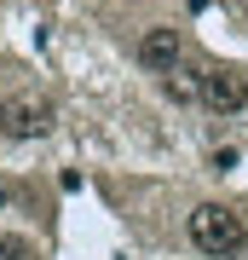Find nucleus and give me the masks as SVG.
I'll return each instance as SVG.
<instances>
[{
  "mask_svg": "<svg viewBox=\"0 0 248 260\" xmlns=\"http://www.w3.org/2000/svg\"><path fill=\"white\" fill-rule=\"evenodd\" d=\"M191 243L208 260H237L248 249V220L225 203H202V208H191Z\"/></svg>",
  "mask_w": 248,
  "mask_h": 260,
  "instance_id": "obj_1",
  "label": "nucleus"
},
{
  "mask_svg": "<svg viewBox=\"0 0 248 260\" xmlns=\"http://www.w3.org/2000/svg\"><path fill=\"white\" fill-rule=\"evenodd\" d=\"M52 121H58V110H52V99H46V93H12L6 104H0V133H6L12 145L46 139Z\"/></svg>",
  "mask_w": 248,
  "mask_h": 260,
  "instance_id": "obj_2",
  "label": "nucleus"
},
{
  "mask_svg": "<svg viewBox=\"0 0 248 260\" xmlns=\"http://www.w3.org/2000/svg\"><path fill=\"white\" fill-rule=\"evenodd\" d=\"M196 104H208L214 116H237L248 104V75L231 70V64H208L202 70V99H196Z\"/></svg>",
  "mask_w": 248,
  "mask_h": 260,
  "instance_id": "obj_3",
  "label": "nucleus"
},
{
  "mask_svg": "<svg viewBox=\"0 0 248 260\" xmlns=\"http://www.w3.org/2000/svg\"><path fill=\"white\" fill-rule=\"evenodd\" d=\"M179 52H185V41H179V29H167V23L145 29V41H138V64H145V70H156V75L179 70Z\"/></svg>",
  "mask_w": 248,
  "mask_h": 260,
  "instance_id": "obj_4",
  "label": "nucleus"
},
{
  "mask_svg": "<svg viewBox=\"0 0 248 260\" xmlns=\"http://www.w3.org/2000/svg\"><path fill=\"white\" fill-rule=\"evenodd\" d=\"M162 93L167 99H179V104H191V99H202V70H167V81H162Z\"/></svg>",
  "mask_w": 248,
  "mask_h": 260,
  "instance_id": "obj_5",
  "label": "nucleus"
},
{
  "mask_svg": "<svg viewBox=\"0 0 248 260\" xmlns=\"http://www.w3.org/2000/svg\"><path fill=\"white\" fill-rule=\"evenodd\" d=\"M0 260H35V249H29L23 237H12V232H0Z\"/></svg>",
  "mask_w": 248,
  "mask_h": 260,
  "instance_id": "obj_6",
  "label": "nucleus"
},
{
  "mask_svg": "<svg viewBox=\"0 0 248 260\" xmlns=\"http://www.w3.org/2000/svg\"><path fill=\"white\" fill-rule=\"evenodd\" d=\"M6 203H12V191H6V185H0V208H6Z\"/></svg>",
  "mask_w": 248,
  "mask_h": 260,
  "instance_id": "obj_7",
  "label": "nucleus"
}]
</instances>
